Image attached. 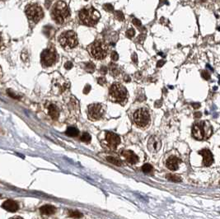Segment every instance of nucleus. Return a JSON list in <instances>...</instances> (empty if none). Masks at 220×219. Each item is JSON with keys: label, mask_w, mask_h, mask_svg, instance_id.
<instances>
[{"label": "nucleus", "mask_w": 220, "mask_h": 219, "mask_svg": "<svg viewBox=\"0 0 220 219\" xmlns=\"http://www.w3.org/2000/svg\"><path fill=\"white\" fill-rule=\"evenodd\" d=\"M78 17L82 24L92 26L96 25L97 21H99L100 13L94 7H88L82 8V10L79 12Z\"/></svg>", "instance_id": "obj_1"}, {"label": "nucleus", "mask_w": 220, "mask_h": 219, "mask_svg": "<svg viewBox=\"0 0 220 219\" xmlns=\"http://www.w3.org/2000/svg\"><path fill=\"white\" fill-rule=\"evenodd\" d=\"M70 16V12L67 4L63 1H59L54 4L52 10V18L59 24H62Z\"/></svg>", "instance_id": "obj_2"}, {"label": "nucleus", "mask_w": 220, "mask_h": 219, "mask_svg": "<svg viewBox=\"0 0 220 219\" xmlns=\"http://www.w3.org/2000/svg\"><path fill=\"white\" fill-rule=\"evenodd\" d=\"M88 51L96 60H103L107 55L108 46L102 40H96L88 46Z\"/></svg>", "instance_id": "obj_3"}, {"label": "nucleus", "mask_w": 220, "mask_h": 219, "mask_svg": "<svg viewBox=\"0 0 220 219\" xmlns=\"http://www.w3.org/2000/svg\"><path fill=\"white\" fill-rule=\"evenodd\" d=\"M128 92L123 85L115 83L110 88V97L114 102L121 103L127 99Z\"/></svg>", "instance_id": "obj_4"}, {"label": "nucleus", "mask_w": 220, "mask_h": 219, "mask_svg": "<svg viewBox=\"0 0 220 219\" xmlns=\"http://www.w3.org/2000/svg\"><path fill=\"white\" fill-rule=\"evenodd\" d=\"M60 43L64 49L70 50L78 45V37L74 32L68 31L64 32L60 37Z\"/></svg>", "instance_id": "obj_5"}, {"label": "nucleus", "mask_w": 220, "mask_h": 219, "mask_svg": "<svg viewBox=\"0 0 220 219\" xmlns=\"http://www.w3.org/2000/svg\"><path fill=\"white\" fill-rule=\"evenodd\" d=\"M135 123L139 127H146L149 124L150 116L148 110L146 108H140L137 110L133 115Z\"/></svg>", "instance_id": "obj_6"}, {"label": "nucleus", "mask_w": 220, "mask_h": 219, "mask_svg": "<svg viewBox=\"0 0 220 219\" xmlns=\"http://www.w3.org/2000/svg\"><path fill=\"white\" fill-rule=\"evenodd\" d=\"M26 14L31 21L34 22H38L44 15L42 8L37 4H32L27 6L26 8Z\"/></svg>", "instance_id": "obj_7"}, {"label": "nucleus", "mask_w": 220, "mask_h": 219, "mask_svg": "<svg viewBox=\"0 0 220 219\" xmlns=\"http://www.w3.org/2000/svg\"><path fill=\"white\" fill-rule=\"evenodd\" d=\"M105 113V107L102 104L95 103L88 106V116L92 120H100Z\"/></svg>", "instance_id": "obj_8"}, {"label": "nucleus", "mask_w": 220, "mask_h": 219, "mask_svg": "<svg viewBox=\"0 0 220 219\" xmlns=\"http://www.w3.org/2000/svg\"><path fill=\"white\" fill-rule=\"evenodd\" d=\"M41 63L46 67L53 65L56 60V53L54 49H46L41 53Z\"/></svg>", "instance_id": "obj_9"}, {"label": "nucleus", "mask_w": 220, "mask_h": 219, "mask_svg": "<svg viewBox=\"0 0 220 219\" xmlns=\"http://www.w3.org/2000/svg\"><path fill=\"white\" fill-rule=\"evenodd\" d=\"M208 122H202L200 124H195L192 128V135L197 140H202L205 135L206 129L208 125ZM210 127V126H209Z\"/></svg>", "instance_id": "obj_10"}, {"label": "nucleus", "mask_w": 220, "mask_h": 219, "mask_svg": "<svg viewBox=\"0 0 220 219\" xmlns=\"http://www.w3.org/2000/svg\"><path fill=\"white\" fill-rule=\"evenodd\" d=\"M106 143L109 148L116 149L121 143V138L114 133L107 132L106 134Z\"/></svg>", "instance_id": "obj_11"}, {"label": "nucleus", "mask_w": 220, "mask_h": 219, "mask_svg": "<svg viewBox=\"0 0 220 219\" xmlns=\"http://www.w3.org/2000/svg\"><path fill=\"white\" fill-rule=\"evenodd\" d=\"M161 146H162V143L158 137L152 136L149 138V142H148V148L151 152L155 153V152H158L161 148Z\"/></svg>", "instance_id": "obj_12"}, {"label": "nucleus", "mask_w": 220, "mask_h": 219, "mask_svg": "<svg viewBox=\"0 0 220 219\" xmlns=\"http://www.w3.org/2000/svg\"><path fill=\"white\" fill-rule=\"evenodd\" d=\"M122 156L124 157L125 160L128 162L130 164H135V163L138 162V157L135 152H133L132 151H129V150H125V151H123L121 152Z\"/></svg>", "instance_id": "obj_13"}, {"label": "nucleus", "mask_w": 220, "mask_h": 219, "mask_svg": "<svg viewBox=\"0 0 220 219\" xmlns=\"http://www.w3.org/2000/svg\"><path fill=\"white\" fill-rule=\"evenodd\" d=\"M199 154H201L204 157V164L205 166H210L212 165L213 162V155L208 149H203L199 152Z\"/></svg>", "instance_id": "obj_14"}, {"label": "nucleus", "mask_w": 220, "mask_h": 219, "mask_svg": "<svg viewBox=\"0 0 220 219\" xmlns=\"http://www.w3.org/2000/svg\"><path fill=\"white\" fill-rule=\"evenodd\" d=\"M2 207H3L5 210H7V211L11 212H17L18 210V209H19L18 203L15 202L14 200H12V199L6 200V201L3 204Z\"/></svg>", "instance_id": "obj_15"}, {"label": "nucleus", "mask_w": 220, "mask_h": 219, "mask_svg": "<svg viewBox=\"0 0 220 219\" xmlns=\"http://www.w3.org/2000/svg\"><path fill=\"white\" fill-rule=\"evenodd\" d=\"M179 162L180 160L175 157H171L167 162V167L171 170H177L179 166Z\"/></svg>", "instance_id": "obj_16"}, {"label": "nucleus", "mask_w": 220, "mask_h": 219, "mask_svg": "<svg viewBox=\"0 0 220 219\" xmlns=\"http://www.w3.org/2000/svg\"><path fill=\"white\" fill-rule=\"evenodd\" d=\"M40 211L43 215H52L55 212L56 209L52 205H44L40 209Z\"/></svg>", "instance_id": "obj_17"}, {"label": "nucleus", "mask_w": 220, "mask_h": 219, "mask_svg": "<svg viewBox=\"0 0 220 219\" xmlns=\"http://www.w3.org/2000/svg\"><path fill=\"white\" fill-rule=\"evenodd\" d=\"M48 111H49V115L50 117L53 119V120H57L59 118L60 115V112H59V110L57 108L56 106L54 105H50L48 108Z\"/></svg>", "instance_id": "obj_18"}, {"label": "nucleus", "mask_w": 220, "mask_h": 219, "mask_svg": "<svg viewBox=\"0 0 220 219\" xmlns=\"http://www.w3.org/2000/svg\"><path fill=\"white\" fill-rule=\"evenodd\" d=\"M65 134L69 137H77L79 134V131H78V129L74 127H68L65 132Z\"/></svg>", "instance_id": "obj_19"}, {"label": "nucleus", "mask_w": 220, "mask_h": 219, "mask_svg": "<svg viewBox=\"0 0 220 219\" xmlns=\"http://www.w3.org/2000/svg\"><path fill=\"white\" fill-rule=\"evenodd\" d=\"M167 178L171 181H173V182H180L181 180V177L178 176L177 175H174V174H168L167 176Z\"/></svg>", "instance_id": "obj_20"}, {"label": "nucleus", "mask_w": 220, "mask_h": 219, "mask_svg": "<svg viewBox=\"0 0 220 219\" xmlns=\"http://www.w3.org/2000/svg\"><path fill=\"white\" fill-rule=\"evenodd\" d=\"M107 161L109 162L112 163V164H115L116 166H121L122 164H121V161L120 160H118L117 158H115L113 157H107Z\"/></svg>", "instance_id": "obj_21"}, {"label": "nucleus", "mask_w": 220, "mask_h": 219, "mask_svg": "<svg viewBox=\"0 0 220 219\" xmlns=\"http://www.w3.org/2000/svg\"><path fill=\"white\" fill-rule=\"evenodd\" d=\"M142 170L146 174H149L150 172L153 171V166H151L150 164H144L142 166Z\"/></svg>", "instance_id": "obj_22"}, {"label": "nucleus", "mask_w": 220, "mask_h": 219, "mask_svg": "<svg viewBox=\"0 0 220 219\" xmlns=\"http://www.w3.org/2000/svg\"><path fill=\"white\" fill-rule=\"evenodd\" d=\"M91 135L88 134V133H83L81 136V141L84 142V143H89V142L91 141Z\"/></svg>", "instance_id": "obj_23"}, {"label": "nucleus", "mask_w": 220, "mask_h": 219, "mask_svg": "<svg viewBox=\"0 0 220 219\" xmlns=\"http://www.w3.org/2000/svg\"><path fill=\"white\" fill-rule=\"evenodd\" d=\"M115 17L116 18L119 20V21H124V16L123 14V12L121 11H116L115 12Z\"/></svg>", "instance_id": "obj_24"}, {"label": "nucleus", "mask_w": 220, "mask_h": 219, "mask_svg": "<svg viewBox=\"0 0 220 219\" xmlns=\"http://www.w3.org/2000/svg\"><path fill=\"white\" fill-rule=\"evenodd\" d=\"M110 70H111V73H113L114 76H116V75L119 74V73H120V70H119V68L116 65H115V64H111V68H110Z\"/></svg>", "instance_id": "obj_25"}, {"label": "nucleus", "mask_w": 220, "mask_h": 219, "mask_svg": "<svg viewBox=\"0 0 220 219\" xmlns=\"http://www.w3.org/2000/svg\"><path fill=\"white\" fill-rule=\"evenodd\" d=\"M69 216L72 217V218H82V215L81 214V212H78V211H71V212H69Z\"/></svg>", "instance_id": "obj_26"}, {"label": "nucleus", "mask_w": 220, "mask_h": 219, "mask_svg": "<svg viewBox=\"0 0 220 219\" xmlns=\"http://www.w3.org/2000/svg\"><path fill=\"white\" fill-rule=\"evenodd\" d=\"M95 69V66H94V64H92V63H88V64H86V70L88 71L90 73H92L93 72Z\"/></svg>", "instance_id": "obj_27"}, {"label": "nucleus", "mask_w": 220, "mask_h": 219, "mask_svg": "<svg viewBox=\"0 0 220 219\" xmlns=\"http://www.w3.org/2000/svg\"><path fill=\"white\" fill-rule=\"evenodd\" d=\"M103 8L107 12H113L114 11V7L110 4H106L103 5Z\"/></svg>", "instance_id": "obj_28"}, {"label": "nucleus", "mask_w": 220, "mask_h": 219, "mask_svg": "<svg viewBox=\"0 0 220 219\" xmlns=\"http://www.w3.org/2000/svg\"><path fill=\"white\" fill-rule=\"evenodd\" d=\"M135 35V31L134 28L129 29L128 31L126 32V36L129 37V38H132V37H133Z\"/></svg>", "instance_id": "obj_29"}, {"label": "nucleus", "mask_w": 220, "mask_h": 219, "mask_svg": "<svg viewBox=\"0 0 220 219\" xmlns=\"http://www.w3.org/2000/svg\"><path fill=\"white\" fill-rule=\"evenodd\" d=\"M132 22H133V24L135 26H136L137 27H138V28H140L141 26H142V23H141V21H139L138 19H137V18H134L133 19V21H132Z\"/></svg>", "instance_id": "obj_30"}, {"label": "nucleus", "mask_w": 220, "mask_h": 219, "mask_svg": "<svg viewBox=\"0 0 220 219\" xmlns=\"http://www.w3.org/2000/svg\"><path fill=\"white\" fill-rule=\"evenodd\" d=\"M201 74H202L203 78H205V80H209L210 78V73H209L208 72H206V71H202V72H201Z\"/></svg>", "instance_id": "obj_31"}, {"label": "nucleus", "mask_w": 220, "mask_h": 219, "mask_svg": "<svg viewBox=\"0 0 220 219\" xmlns=\"http://www.w3.org/2000/svg\"><path fill=\"white\" fill-rule=\"evenodd\" d=\"M111 59L112 60L114 61H117L119 60V55H118V54L116 52V51H113L112 53H111Z\"/></svg>", "instance_id": "obj_32"}, {"label": "nucleus", "mask_w": 220, "mask_h": 219, "mask_svg": "<svg viewBox=\"0 0 220 219\" xmlns=\"http://www.w3.org/2000/svg\"><path fill=\"white\" fill-rule=\"evenodd\" d=\"M97 81H98V83L101 85H104L106 82H107V80H106V78H99L97 79Z\"/></svg>", "instance_id": "obj_33"}, {"label": "nucleus", "mask_w": 220, "mask_h": 219, "mask_svg": "<svg viewBox=\"0 0 220 219\" xmlns=\"http://www.w3.org/2000/svg\"><path fill=\"white\" fill-rule=\"evenodd\" d=\"M132 60H133V62L135 63V64L138 63V57H137V54L135 53L133 54V55H132Z\"/></svg>", "instance_id": "obj_34"}, {"label": "nucleus", "mask_w": 220, "mask_h": 219, "mask_svg": "<svg viewBox=\"0 0 220 219\" xmlns=\"http://www.w3.org/2000/svg\"><path fill=\"white\" fill-rule=\"evenodd\" d=\"M90 90H91V87H90V85H87L85 87V88L83 90V92L86 93V94H88L89 92H90Z\"/></svg>", "instance_id": "obj_35"}, {"label": "nucleus", "mask_w": 220, "mask_h": 219, "mask_svg": "<svg viewBox=\"0 0 220 219\" xmlns=\"http://www.w3.org/2000/svg\"><path fill=\"white\" fill-rule=\"evenodd\" d=\"M72 67H73V63L72 62H67L65 64V68L67 69H70V68H72Z\"/></svg>", "instance_id": "obj_36"}, {"label": "nucleus", "mask_w": 220, "mask_h": 219, "mask_svg": "<svg viewBox=\"0 0 220 219\" xmlns=\"http://www.w3.org/2000/svg\"><path fill=\"white\" fill-rule=\"evenodd\" d=\"M164 64H165V61H164V60H160V61H158V62H157V67H158V68L162 67V66H163Z\"/></svg>", "instance_id": "obj_37"}, {"label": "nucleus", "mask_w": 220, "mask_h": 219, "mask_svg": "<svg viewBox=\"0 0 220 219\" xmlns=\"http://www.w3.org/2000/svg\"><path fill=\"white\" fill-rule=\"evenodd\" d=\"M199 106H200L199 103H194V104H192V106H193L195 109H198L199 107Z\"/></svg>", "instance_id": "obj_38"}, {"label": "nucleus", "mask_w": 220, "mask_h": 219, "mask_svg": "<svg viewBox=\"0 0 220 219\" xmlns=\"http://www.w3.org/2000/svg\"><path fill=\"white\" fill-rule=\"evenodd\" d=\"M107 69L106 67H102V69H101V72H102L103 74H105V73H107Z\"/></svg>", "instance_id": "obj_39"}, {"label": "nucleus", "mask_w": 220, "mask_h": 219, "mask_svg": "<svg viewBox=\"0 0 220 219\" xmlns=\"http://www.w3.org/2000/svg\"><path fill=\"white\" fill-rule=\"evenodd\" d=\"M195 118H200V117H201V113H200V112H197V113H195Z\"/></svg>", "instance_id": "obj_40"}, {"label": "nucleus", "mask_w": 220, "mask_h": 219, "mask_svg": "<svg viewBox=\"0 0 220 219\" xmlns=\"http://www.w3.org/2000/svg\"><path fill=\"white\" fill-rule=\"evenodd\" d=\"M1 43H2V38H1V34H0V48H1Z\"/></svg>", "instance_id": "obj_41"}, {"label": "nucleus", "mask_w": 220, "mask_h": 219, "mask_svg": "<svg viewBox=\"0 0 220 219\" xmlns=\"http://www.w3.org/2000/svg\"><path fill=\"white\" fill-rule=\"evenodd\" d=\"M199 1H200V2H202V3H204V2H205L206 0H199Z\"/></svg>", "instance_id": "obj_42"}, {"label": "nucleus", "mask_w": 220, "mask_h": 219, "mask_svg": "<svg viewBox=\"0 0 220 219\" xmlns=\"http://www.w3.org/2000/svg\"><path fill=\"white\" fill-rule=\"evenodd\" d=\"M0 76H1V73H0Z\"/></svg>", "instance_id": "obj_43"}, {"label": "nucleus", "mask_w": 220, "mask_h": 219, "mask_svg": "<svg viewBox=\"0 0 220 219\" xmlns=\"http://www.w3.org/2000/svg\"><path fill=\"white\" fill-rule=\"evenodd\" d=\"M86 1H88V0H86Z\"/></svg>", "instance_id": "obj_44"}]
</instances>
